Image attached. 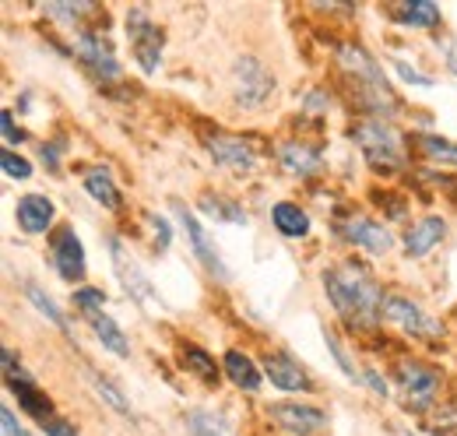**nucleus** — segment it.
I'll use <instances>...</instances> for the list:
<instances>
[{
	"label": "nucleus",
	"mask_w": 457,
	"mask_h": 436,
	"mask_svg": "<svg viewBox=\"0 0 457 436\" xmlns=\"http://www.w3.org/2000/svg\"><path fill=\"white\" fill-rule=\"evenodd\" d=\"M88 381H92V387L99 390V398H103V401H106L110 408H116V412H123V415L130 412V405H127V398H123V394H120V390H116L113 383L106 381V377H99L96 370H88Z\"/></svg>",
	"instance_id": "30"
},
{
	"label": "nucleus",
	"mask_w": 457,
	"mask_h": 436,
	"mask_svg": "<svg viewBox=\"0 0 457 436\" xmlns=\"http://www.w3.org/2000/svg\"><path fill=\"white\" fill-rule=\"evenodd\" d=\"M127 36L134 43V56H137L141 71L155 74L159 71V54H162V29L145 11H130L127 14Z\"/></svg>",
	"instance_id": "5"
},
{
	"label": "nucleus",
	"mask_w": 457,
	"mask_h": 436,
	"mask_svg": "<svg viewBox=\"0 0 457 436\" xmlns=\"http://www.w3.org/2000/svg\"><path fill=\"white\" fill-rule=\"evenodd\" d=\"M264 373H268V381L275 383V387H282V390H310L306 370L295 359H288L286 352H268L264 356Z\"/></svg>",
	"instance_id": "15"
},
{
	"label": "nucleus",
	"mask_w": 457,
	"mask_h": 436,
	"mask_svg": "<svg viewBox=\"0 0 457 436\" xmlns=\"http://www.w3.org/2000/svg\"><path fill=\"white\" fill-rule=\"evenodd\" d=\"M324 341H328V348H331V356H335V359H338V366H342V373H345V377H362V373H359V370H355V363H352V359H348V356H345V348H342V345H338V338H335V334H331V331H328V334H324Z\"/></svg>",
	"instance_id": "34"
},
{
	"label": "nucleus",
	"mask_w": 457,
	"mask_h": 436,
	"mask_svg": "<svg viewBox=\"0 0 457 436\" xmlns=\"http://www.w3.org/2000/svg\"><path fill=\"white\" fill-rule=\"evenodd\" d=\"M92 324V331H96V338L113 352V356H120V359H127L130 356V341L123 338V331L116 327V321L113 317H106V314H99V317H92L88 321Z\"/></svg>",
	"instance_id": "25"
},
{
	"label": "nucleus",
	"mask_w": 457,
	"mask_h": 436,
	"mask_svg": "<svg viewBox=\"0 0 457 436\" xmlns=\"http://www.w3.org/2000/svg\"><path fill=\"white\" fill-rule=\"evenodd\" d=\"M0 127H4V138H7V145H21V141H25L21 127H14V116H11L7 109L0 113Z\"/></svg>",
	"instance_id": "35"
},
{
	"label": "nucleus",
	"mask_w": 457,
	"mask_h": 436,
	"mask_svg": "<svg viewBox=\"0 0 457 436\" xmlns=\"http://www.w3.org/2000/svg\"><path fill=\"white\" fill-rule=\"evenodd\" d=\"M25 296L32 299V306H36V310H39L43 317H50V321H54L57 327H67L63 314L57 310V303H54L50 296H43V289H39V285H32V281H29V285H25Z\"/></svg>",
	"instance_id": "31"
},
{
	"label": "nucleus",
	"mask_w": 457,
	"mask_h": 436,
	"mask_svg": "<svg viewBox=\"0 0 457 436\" xmlns=\"http://www.w3.org/2000/svg\"><path fill=\"white\" fill-rule=\"evenodd\" d=\"M232 92H236V99L243 106H264L268 96L275 92V74L257 56H236V63H232Z\"/></svg>",
	"instance_id": "3"
},
{
	"label": "nucleus",
	"mask_w": 457,
	"mask_h": 436,
	"mask_svg": "<svg viewBox=\"0 0 457 436\" xmlns=\"http://www.w3.org/2000/svg\"><path fill=\"white\" fill-rule=\"evenodd\" d=\"M78 60L99 78V81H110V78H120V63H116V54L110 46V39L103 32H81L78 36Z\"/></svg>",
	"instance_id": "8"
},
{
	"label": "nucleus",
	"mask_w": 457,
	"mask_h": 436,
	"mask_svg": "<svg viewBox=\"0 0 457 436\" xmlns=\"http://www.w3.org/2000/svg\"><path fill=\"white\" fill-rule=\"evenodd\" d=\"M179 359H183V370H190L204 383H219V377H222V366L197 345H179Z\"/></svg>",
	"instance_id": "22"
},
{
	"label": "nucleus",
	"mask_w": 457,
	"mask_h": 436,
	"mask_svg": "<svg viewBox=\"0 0 457 436\" xmlns=\"http://www.w3.org/2000/svg\"><path fill=\"white\" fill-rule=\"evenodd\" d=\"M0 163H4V172H7L11 180H29V176H32V165H29V159L14 155L11 148L4 152V159H0Z\"/></svg>",
	"instance_id": "33"
},
{
	"label": "nucleus",
	"mask_w": 457,
	"mask_h": 436,
	"mask_svg": "<svg viewBox=\"0 0 457 436\" xmlns=\"http://www.w3.org/2000/svg\"><path fill=\"white\" fill-rule=\"evenodd\" d=\"M324 292L342 314L345 324L352 327H373L384 317V289L377 285L373 274H366L359 264H338L324 272Z\"/></svg>",
	"instance_id": "1"
},
{
	"label": "nucleus",
	"mask_w": 457,
	"mask_h": 436,
	"mask_svg": "<svg viewBox=\"0 0 457 436\" xmlns=\"http://www.w3.org/2000/svg\"><path fill=\"white\" fill-rule=\"evenodd\" d=\"M54 264L63 281H81L85 278V247L74 236L71 225H60L54 232Z\"/></svg>",
	"instance_id": "12"
},
{
	"label": "nucleus",
	"mask_w": 457,
	"mask_h": 436,
	"mask_svg": "<svg viewBox=\"0 0 457 436\" xmlns=\"http://www.w3.org/2000/svg\"><path fill=\"white\" fill-rule=\"evenodd\" d=\"M43 430H46V436H78L74 433V426H71V423H63V419H50V423H43Z\"/></svg>",
	"instance_id": "37"
},
{
	"label": "nucleus",
	"mask_w": 457,
	"mask_h": 436,
	"mask_svg": "<svg viewBox=\"0 0 457 436\" xmlns=\"http://www.w3.org/2000/svg\"><path fill=\"white\" fill-rule=\"evenodd\" d=\"M355 141H359L362 155L370 159V165L377 172H395V169L404 165V138H401L391 123H384L377 116L373 120H362L355 127Z\"/></svg>",
	"instance_id": "2"
},
{
	"label": "nucleus",
	"mask_w": 457,
	"mask_h": 436,
	"mask_svg": "<svg viewBox=\"0 0 457 436\" xmlns=\"http://www.w3.org/2000/svg\"><path fill=\"white\" fill-rule=\"evenodd\" d=\"M271 222H275V229L288 236V239H303V236H310V215L299 208V205H292V201H278L275 208H271Z\"/></svg>",
	"instance_id": "20"
},
{
	"label": "nucleus",
	"mask_w": 457,
	"mask_h": 436,
	"mask_svg": "<svg viewBox=\"0 0 457 436\" xmlns=\"http://www.w3.org/2000/svg\"><path fill=\"white\" fill-rule=\"evenodd\" d=\"M278 159H282V169L292 172V176H317L324 169V159L317 148L303 145V141H286L278 148Z\"/></svg>",
	"instance_id": "17"
},
{
	"label": "nucleus",
	"mask_w": 457,
	"mask_h": 436,
	"mask_svg": "<svg viewBox=\"0 0 457 436\" xmlns=\"http://www.w3.org/2000/svg\"><path fill=\"white\" fill-rule=\"evenodd\" d=\"M362 381L370 383V387H373V390H377V394H380V398H384V394H387V381H384V377H377V373H373V370H366V373H362Z\"/></svg>",
	"instance_id": "40"
},
{
	"label": "nucleus",
	"mask_w": 457,
	"mask_h": 436,
	"mask_svg": "<svg viewBox=\"0 0 457 436\" xmlns=\"http://www.w3.org/2000/svg\"><path fill=\"white\" fill-rule=\"evenodd\" d=\"M14 218H18L21 232L39 236V232H46L50 222H54V201L43 197V194H25V197L18 201V208H14Z\"/></svg>",
	"instance_id": "16"
},
{
	"label": "nucleus",
	"mask_w": 457,
	"mask_h": 436,
	"mask_svg": "<svg viewBox=\"0 0 457 436\" xmlns=\"http://www.w3.org/2000/svg\"><path fill=\"white\" fill-rule=\"evenodd\" d=\"M204 148H208V155L215 159V165L232 169V172H250V169L257 165V155H253V152H250V145H246V141H239V138L215 134V138H208V141H204Z\"/></svg>",
	"instance_id": "13"
},
{
	"label": "nucleus",
	"mask_w": 457,
	"mask_h": 436,
	"mask_svg": "<svg viewBox=\"0 0 457 436\" xmlns=\"http://www.w3.org/2000/svg\"><path fill=\"white\" fill-rule=\"evenodd\" d=\"M395 381H398L401 394H404V408L411 412H422L436 401L440 394V373L426 363H401L395 370Z\"/></svg>",
	"instance_id": "4"
},
{
	"label": "nucleus",
	"mask_w": 457,
	"mask_h": 436,
	"mask_svg": "<svg viewBox=\"0 0 457 436\" xmlns=\"http://www.w3.org/2000/svg\"><path fill=\"white\" fill-rule=\"evenodd\" d=\"M384 317L395 321V324H398L404 334H411V338H436V334H444L440 321H433V317H429L419 303H411L408 296L387 292V299H384Z\"/></svg>",
	"instance_id": "7"
},
{
	"label": "nucleus",
	"mask_w": 457,
	"mask_h": 436,
	"mask_svg": "<svg viewBox=\"0 0 457 436\" xmlns=\"http://www.w3.org/2000/svg\"><path fill=\"white\" fill-rule=\"evenodd\" d=\"M444 236H447V218L429 215L422 222H415L408 229V236H404V257H426Z\"/></svg>",
	"instance_id": "14"
},
{
	"label": "nucleus",
	"mask_w": 457,
	"mask_h": 436,
	"mask_svg": "<svg viewBox=\"0 0 457 436\" xmlns=\"http://www.w3.org/2000/svg\"><path fill=\"white\" fill-rule=\"evenodd\" d=\"M176 215H179V222H183V229H187V236H190V247H194V254H197V261L208 268V272L215 274L222 285H228L232 281V274H228V268L222 264V257H219V247L212 243V236H208V229L197 222V218L190 215L187 208H179L176 205Z\"/></svg>",
	"instance_id": "10"
},
{
	"label": "nucleus",
	"mask_w": 457,
	"mask_h": 436,
	"mask_svg": "<svg viewBox=\"0 0 457 436\" xmlns=\"http://www.w3.org/2000/svg\"><path fill=\"white\" fill-rule=\"evenodd\" d=\"M74 306L92 321V317L103 314V306H106V292H103V289H92V285H81V289H74Z\"/></svg>",
	"instance_id": "28"
},
{
	"label": "nucleus",
	"mask_w": 457,
	"mask_h": 436,
	"mask_svg": "<svg viewBox=\"0 0 457 436\" xmlns=\"http://www.w3.org/2000/svg\"><path fill=\"white\" fill-rule=\"evenodd\" d=\"M152 225H155V232H159V239H162V247H170V222H166V218H155L152 215Z\"/></svg>",
	"instance_id": "41"
},
{
	"label": "nucleus",
	"mask_w": 457,
	"mask_h": 436,
	"mask_svg": "<svg viewBox=\"0 0 457 436\" xmlns=\"http://www.w3.org/2000/svg\"><path fill=\"white\" fill-rule=\"evenodd\" d=\"M271 423L288 436H313L328 426V412L317 405H299V401H278L268 408Z\"/></svg>",
	"instance_id": "6"
},
{
	"label": "nucleus",
	"mask_w": 457,
	"mask_h": 436,
	"mask_svg": "<svg viewBox=\"0 0 457 436\" xmlns=\"http://www.w3.org/2000/svg\"><path fill=\"white\" fill-rule=\"evenodd\" d=\"M85 190H88L103 208H120V190H116L110 169H88V172H85Z\"/></svg>",
	"instance_id": "24"
},
{
	"label": "nucleus",
	"mask_w": 457,
	"mask_h": 436,
	"mask_svg": "<svg viewBox=\"0 0 457 436\" xmlns=\"http://www.w3.org/2000/svg\"><path fill=\"white\" fill-rule=\"evenodd\" d=\"M342 236L348 243L362 247L366 254H373V257H384V254H391V247H395L391 229H387L384 222H373V218H352V222H345Z\"/></svg>",
	"instance_id": "11"
},
{
	"label": "nucleus",
	"mask_w": 457,
	"mask_h": 436,
	"mask_svg": "<svg viewBox=\"0 0 457 436\" xmlns=\"http://www.w3.org/2000/svg\"><path fill=\"white\" fill-rule=\"evenodd\" d=\"M187 430H190V436H228L222 419H215L212 412H190L187 415Z\"/></svg>",
	"instance_id": "29"
},
{
	"label": "nucleus",
	"mask_w": 457,
	"mask_h": 436,
	"mask_svg": "<svg viewBox=\"0 0 457 436\" xmlns=\"http://www.w3.org/2000/svg\"><path fill=\"white\" fill-rule=\"evenodd\" d=\"M110 250H113V268L116 274L123 278V289L141 303V306H148L152 314H162V299L155 296V289L148 285V278H145V272L123 254V247H120V239H110Z\"/></svg>",
	"instance_id": "9"
},
{
	"label": "nucleus",
	"mask_w": 457,
	"mask_h": 436,
	"mask_svg": "<svg viewBox=\"0 0 457 436\" xmlns=\"http://www.w3.org/2000/svg\"><path fill=\"white\" fill-rule=\"evenodd\" d=\"M201 208H204L208 215L228 222V225H243V222H246V212H243L232 197H222V194H204V197H201Z\"/></svg>",
	"instance_id": "27"
},
{
	"label": "nucleus",
	"mask_w": 457,
	"mask_h": 436,
	"mask_svg": "<svg viewBox=\"0 0 457 436\" xmlns=\"http://www.w3.org/2000/svg\"><path fill=\"white\" fill-rule=\"evenodd\" d=\"M411 141L419 145V152H422V155H429V159H436V163L454 165L457 169V145L454 141H447V138H433V134H419V138H411Z\"/></svg>",
	"instance_id": "26"
},
{
	"label": "nucleus",
	"mask_w": 457,
	"mask_h": 436,
	"mask_svg": "<svg viewBox=\"0 0 457 436\" xmlns=\"http://www.w3.org/2000/svg\"><path fill=\"white\" fill-rule=\"evenodd\" d=\"M395 67H398V74L404 78V81H411V85H419V88H429V85H433L426 74H419V71H415V67H408L404 60H395Z\"/></svg>",
	"instance_id": "36"
},
{
	"label": "nucleus",
	"mask_w": 457,
	"mask_h": 436,
	"mask_svg": "<svg viewBox=\"0 0 457 436\" xmlns=\"http://www.w3.org/2000/svg\"><path fill=\"white\" fill-rule=\"evenodd\" d=\"M395 18L401 25H415V29H433L440 21V7L429 0H404L401 7H395Z\"/></svg>",
	"instance_id": "23"
},
{
	"label": "nucleus",
	"mask_w": 457,
	"mask_h": 436,
	"mask_svg": "<svg viewBox=\"0 0 457 436\" xmlns=\"http://www.w3.org/2000/svg\"><path fill=\"white\" fill-rule=\"evenodd\" d=\"M7 387L18 394V405H21L29 415H36L39 423H50L54 405H50V398H46L43 390H36V383L32 381H7Z\"/></svg>",
	"instance_id": "21"
},
{
	"label": "nucleus",
	"mask_w": 457,
	"mask_h": 436,
	"mask_svg": "<svg viewBox=\"0 0 457 436\" xmlns=\"http://www.w3.org/2000/svg\"><path fill=\"white\" fill-rule=\"evenodd\" d=\"M39 159L46 163V169H57V163H60V145H43V148H39Z\"/></svg>",
	"instance_id": "38"
},
{
	"label": "nucleus",
	"mask_w": 457,
	"mask_h": 436,
	"mask_svg": "<svg viewBox=\"0 0 457 436\" xmlns=\"http://www.w3.org/2000/svg\"><path fill=\"white\" fill-rule=\"evenodd\" d=\"M222 370H226V377L236 387H243V390H261V370L253 366V359L246 356V352H239V348H228L226 356H222Z\"/></svg>",
	"instance_id": "19"
},
{
	"label": "nucleus",
	"mask_w": 457,
	"mask_h": 436,
	"mask_svg": "<svg viewBox=\"0 0 457 436\" xmlns=\"http://www.w3.org/2000/svg\"><path fill=\"white\" fill-rule=\"evenodd\" d=\"M338 60H342L345 67H348V74H352L355 81L387 85V81H384V71L377 67V60L366 54L362 46H355V43H345V46H338Z\"/></svg>",
	"instance_id": "18"
},
{
	"label": "nucleus",
	"mask_w": 457,
	"mask_h": 436,
	"mask_svg": "<svg viewBox=\"0 0 457 436\" xmlns=\"http://www.w3.org/2000/svg\"><path fill=\"white\" fill-rule=\"evenodd\" d=\"M54 18H63V21H81V18H88V14H99V7L96 4H50L46 7Z\"/></svg>",
	"instance_id": "32"
},
{
	"label": "nucleus",
	"mask_w": 457,
	"mask_h": 436,
	"mask_svg": "<svg viewBox=\"0 0 457 436\" xmlns=\"http://www.w3.org/2000/svg\"><path fill=\"white\" fill-rule=\"evenodd\" d=\"M0 419H4V433L7 436H25V430L14 423V412H11V408H4V412H0Z\"/></svg>",
	"instance_id": "39"
}]
</instances>
